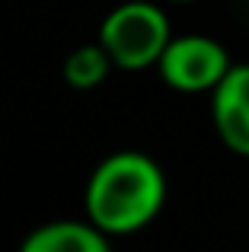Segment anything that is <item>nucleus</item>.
Wrapping results in <instances>:
<instances>
[{
	"instance_id": "nucleus-2",
	"label": "nucleus",
	"mask_w": 249,
	"mask_h": 252,
	"mask_svg": "<svg viewBox=\"0 0 249 252\" xmlns=\"http://www.w3.org/2000/svg\"><path fill=\"white\" fill-rule=\"evenodd\" d=\"M169 38H173V29L160 3L124 0L106 13L96 42L109 51L119 70H147L156 67Z\"/></svg>"
},
{
	"instance_id": "nucleus-3",
	"label": "nucleus",
	"mask_w": 249,
	"mask_h": 252,
	"mask_svg": "<svg viewBox=\"0 0 249 252\" xmlns=\"http://www.w3.org/2000/svg\"><path fill=\"white\" fill-rule=\"evenodd\" d=\"M227 48L211 35H173L156 61L160 80L176 93H211L230 70Z\"/></svg>"
},
{
	"instance_id": "nucleus-1",
	"label": "nucleus",
	"mask_w": 249,
	"mask_h": 252,
	"mask_svg": "<svg viewBox=\"0 0 249 252\" xmlns=\"http://www.w3.org/2000/svg\"><path fill=\"white\" fill-rule=\"evenodd\" d=\"M166 204V176L154 157L141 150L109 154L87 179L83 211L109 240L141 233Z\"/></svg>"
},
{
	"instance_id": "nucleus-4",
	"label": "nucleus",
	"mask_w": 249,
	"mask_h": 252,
	"mask_svg": "<svg viewBox=\"0 0 249 252\" xmlns=\"http://www.w3.org/2000/svg\"><path fill=\"white\" fill-rule=\"evenodd\" d=\"M211 125L230 154L249 160V64H230L211 90Z\"/></svg>"
},
{
	"instance_id": "nucleus-5",
	"label": "nucleus",
	"mask_w": 249,
	"mask_h": 252,
	"mask_svg": "<svg viewBox=\"0 0 249 252\" xmlns=\"http://www.w3.org/2000/svg\"><path fill=\"white\" fill-rule=\"evenodd\" d=\"M109 236L96 223L83 220H48L23 240V252H106Z\"/></svg>"
},
{
	"instance_id": "nucleus-7",
	"label": "nucleus",
	"mask_w": 249,
	"mask_h": 252,
	"mask_svg": "<svg viewBox=\"0 0 249 252\" xmlns=\"http://www.w3.org/2000/svg\"><path fill=\"white\" fill-rule=\"evenodd\" d=\"M169 3H195V0H169Z\"/></svg>"
},
{
	"instance_id": "nucleus-6",
	"label": "nucleus",
	"mask_w": 249,
	"mask_h": 252,
	"mask_svg": "<svg viewBox=\"0 0 249 252\" xmlns=\"http://www.w3.org/2000/svg\"><path fill=\"white\" fill-rule=\"evenodd\" d=\"M112 58L99 42H90L74 48L64 58V80L74 90H93V86L106 83V77L112 74Z\"/></svg>"
}]
</instances>
